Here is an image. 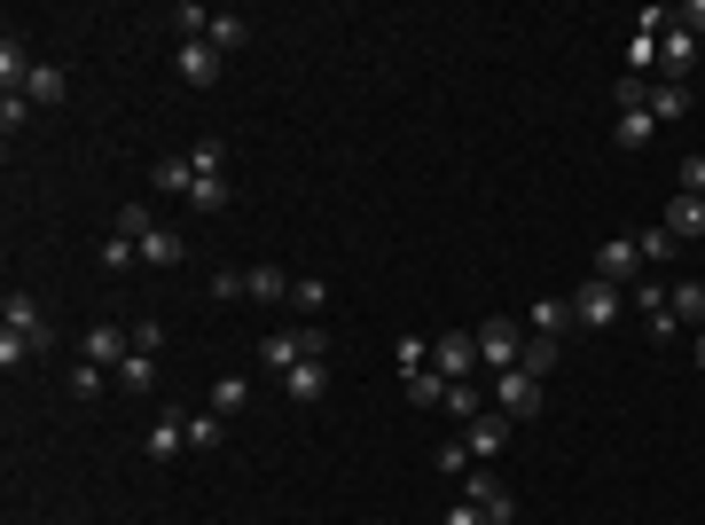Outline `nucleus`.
Here are the masks:
<instances>
[{"instance_id": "obj_1", "label": "nucleus", "mask_w": 705, "mask_h": 525, "mask_svg": "<svg viewBox=\"0 0 705 525\" xmlns=\"http://www.w3.org/2000/svg\"><path fill=\"white\" fill-rule=\"evenodd\" d=\"M620 314H628V291H620V283H596V275H588V283L572 291V329H611Z\"/></svg>"}, {"instance_id": "obj_2", "label": "nucleus", "mask_w": 705, "mask_h": 525, "mask_svg": "<svg viewBox=\"0 0 705 525\" xmlns=\"http://www.w3.org/2000/svg\"><path fill=\"white\" fill-rule=\"evenodd\" d=\"M463 502H471V510H486V525H517V494H509L486 463H471V471H463Z\"/></svg>"}, {"instance_id": "obj_3", "label": "nucleus", "mask_w": 705, "mask_h": 525, "mask_svg": "<svg viewBox=\"0 0 705 525\" xmlns=\"http://www.w3.org/2000/svg\"><path fill=\"white\" fill-rule=\"evenodd\" d=\"M494 400H502V416H509V423H534V416L549 408L541 377H525V369H502V377H494Z\"/></svg>"}, {"instance_id": "obj_4", "label": "nucleus", "mask_w": 705, "mask_h": 525, "mask_svg": "<svg viewBox=\"0 0 705 525\" xmlns=\"http://www.w3.org/2000/svg\"><path fill=\"white\" fill-rule=\"evenodd\" d=\"M267 369H298V361H329V337L322 329H283V337H259Z\"/></svg>"}, {"instance_id": "obj_5", "label": "nucleus", "mask_w": 705, "mask_h": 525, "mask_svg": "<svg viewBox=\"0 0 705 525\" xmlns=\"http://www.w3.org/2000/svg\"><path fill=\"white\" fill-rule=\"evenodd\" d=\"M471 337H478V369H494V377H502V369H517V354H525V337H517V322H509V314H494V322H486V329H471Z\"/></svg>"}, {"instance_id": "obj_6", "label": "nucleus", "mask_w": 705, "mask_h": 525, "mask_svg": "<svg viewBox=\"0 0 705 525\" xmlns=\"http://www.w3.org/2000/svg\"><path fill=\"white\" fill-rule=\"evenodd\" d=\"M0 329H9V337H24V345H32V354H40V345H48V337H55L32 291H9V298H0Z\"/></svg>"}, {"instance_id": "obj_7", "label": "nucleus", "mask_w": 705, "mask_h": 525, "mask_svg": "<svg viewBox=\"0 0 705 525\" xmlns=\"http://www.w3.org/2000/svg\"><path fill=\"white\" fill-rule=\"evenodd\" d=\"M643 275V251H635V235H611V243H596V283H635Z\"/></svg>"}, {"instance_id": "obj_8", "label": "nucleus", "mask_w": 705, "mask_h": 525, "mask_svg": "<svg viewBox=\"0 0 705 525\" xmlns=\"http://www.w3.org/2000/svg\"><path fill=\"white\" fill-rule=\"evenodd\" d=\"M78 354L95 361V369H118V361L134 354V329H118V322H95V329L78 337Z\"/></svg>"}, {"instance_id": "obj_9", "label": "nucleus", "mask_w": 705, "mask_h": 525, "mask_svg": "<svg viewBox=\"0 0 705 525\" xmlns=\"http://www.w3.org/2000/svg\"><path fill=\"white\" fill-rule=\"evenodd\" d=\"M431 369L448 377V385H471V369H478V337H439V345H431Z\"/></svg>"}, {"instance_id": "obj_10", "label": "nucleus", "mask_w": 705, "mask_h": 525, "mask_svg": "<svg viewBox=\"0 0 705 525\" xmlns=\"http://www.w3.org/2000/svg\"><path fill=\"white\" fill-rule=\"evenodd\" d=\"M463 448H471L478 463H486V455H502V448H509V416H502V408L471 416V423H463Z\"/></svg>"}, {"instance_id": "obj_11", "label": "nucleus", "mask_w": 705, "mask_h": 525, "mask_svg": "<svg viewBox=\"0 0 705 525\" xmlns=\"http://www.w3.org/2000/svg\"><path fill=\"white\" fill-rule=\"evenodd\" d=\"M674 243H705V197H682L674 189V204H666V220H659Z\"/></svg>"}, {"instance_id": "obj_12", "label": "nucleus", "mask_w": 705, "mask_h": 525, "mask_svg": "<svg viewBox=\"0 0 705 525\" xmlns=\"http://www.w3.org/2000/svg\"><path fill=\"white\" fill-rule=\"evenodd\" d=\"M181 448H189V416H181V408H165V416L149 423V463H172Z\"/></svg>"}, {"instance_id": "obj_13", "label": "nucleus", "mask_w": 705, "mask_h": 525, "mask_svg": "<svg viewBox=\"0 0 705 525\" xmlns=\"http://www.w3.org/2000/svg\"><path fill=\"white\" fill-rule=\"evenodd\" d=\"M690 63H697V32L666 24V32H659V71H666V78L682 86V71H690Z\"/></svg>"}, {"instance_id": "obj_14", "label": "nucleus", "mask_w": 705, "mask_h": 525, "mask_svg": "<svg viewBox=\"0 0 705 525\" xmlns=\"http://www.w3.org/2000/svg\"><path fill=\"white\" fill-rule=\"evenodd\" d=\"M32 71H40V63H32V55H24V40L9 32V40H0V86H9V95H24Z\"/></svg>"}, {"instance_id": "obj_15", "label": "nucleus", "mask_w": 705, "mask_h": 525, "mask_svg": "<svg viewBox=\"0 0 705 525\" xmlns=\"http://www.w3.org/2000/svg\"><path fill=\"white\" fill-rule=\"evenodd\" d=\"M181 259H189V243L172 235V228H149L141 235V267H181Z\"/></svg>"}, {"instance_id": "obj_16", "label": "nucleus", "mask_w": 705, "mask_h": 525, "mask_svg": "<svg viewBox=\"0 0 705 525\" xmlns=\"http://www.w3.org/2000/svg\"><path fill=\"white\" fill-rule=\"evenodd\" d=\"M181 78H189V86H212V78H220V48L181 40Z\"/></svg>"}, {"instance_id": "obj_17", "label": "nucleus", "mask_w": 705, "mask_h": 525, "mask_svg": "<svg viewBox=\"0 0 705 525\" xmlns=\"http://www.w3.org/2000/svg\"><path fill=\"white\" fill-rule=\"evenodd\" d=\"M674 118H690V86L659 78V86H651V126H674Z\"/></svg>"}, {"instance_id": "obj_18", "label": "nucleus", "mask_w": 705, "mask_h": 525, "mask_svg": "<svg viewBox=\"0 0 705 525\" xmlns=\"http://www.w3.org/2000/svg\"><path fill=\"white\" fill-rule=\"evenodd\" d=\"M149 181H157V197H189V189H197V165H189V149H181V157H165V165L149 172Z\"/></svg>"}, {"instance_id": "obj_19", "label": "nucleus", "mask_w": 705, "mask_h": 525, "mask_svg": "<svg viewBox=\"0 0 705 525\" xmlns=\"http://www.w3.org/2000/svg\"><path fill=\"white\" fill-rule=\"evenodd\" d=\"M235 189H228V172H197V189H189V212H228Z\"/></svg>"}, {"instance_id": "obj_20", "label": "nucleus", "mask_w": 705, "mask_h": 525, "mask_svg": "<svg viewBox=\"0 0 705 525\" xmlns=\"http://www.w3.org/2000/svg\"><path fill=\"white\" fill-rule=\"evenodd\" d=\"M525 322H534V337H565V329H572V298H534V314H525Z\"/></svg>"}, {"instance_id": "obj_21", "label": "nucleus", "mask_w": 705, "mask_h": 525, "mask_svg": "<svg viewBox=\"0 0 705 525\" xmlns=\"http://www.w3.org/2000/svg\"><path fill=\"white\" fill-rule=\"evenodd\" d=\"M243 40H251V24H243L235 9H212V24H204V48H220V55H228V48H243Z\"/></svg>"}, {"instance_id": "obj_22", "label": "nucleus", "mask_w": 705, "mask_h": 525, "mask_svg": "<svg viewBox=\"0 0 705 525\" xmlns=\"http://www.w3.org/2000/svg\"><path fill=\"white\" fill-rule=\"evenodd\" d=\"M111 377H118L126 392H141V400H149V392H157V354H126V361H118Z\"/></svg>"}, {"instance_id": "obj_23", "label": "nucleus", "mask_w": 705, "mask_h": 525, "mask_svg": "<svg viewBox=\"0 0 705 525\" xmlns=\"http://www.w3.org/2000/svg\"><path fill=\"white\" fill-rule=\"evenodd\" d=\"M322 385H329V361H298V369H283V392H291V400H322Z\"/></svg>"}, {"instance_id": "obj_24", "label": "nucleus", "mask_w": 705, "mask_h": 525, "mask_svg": "<svg viewBox=\"0 0 705 525\" xmlns=\"http://www.w3.org/2000/svg\"><path fill=\"white\" fill-rule=\"evenodd\" d=\"M204 408H212V416H243V408H251V377H220Z\"/></svg>"}, {"instance_id": "obj_25", "label": "nucleus", "mask_w": 705, "mask_h": 525, "mask_svg": "<svg viewBox=\"0 0 705 525\" xmlns=\"http://www.w3.org/2000/svg\"><path fill=\"white\" fill-rule=\"evenodd\" d=\"M220 440H228V416H212V408H197V416H189V448H197V455H212Z\"/></svg>"}, {"instance_id": "obj_26", "label": "nucleus", "mask_w": 705, "mask_h": 525, "mask_svg": "<svg viewBox=\"0 0 705 525\" xmlns=\"http://www.w3.org/2000/svg\"><path fill=\"white\" fill-rule=\"evenodd\" d=\"M635 251H643V267H674V259H682V243H674L666 228H643V235H635Z\"/></svg>"}, {"instance_id": "obj_27", "label": "nucleus", "mask_w": 705, "mask_h": 525, "mask_svg": "<svg viewBox=\"0 0 705 525\" xmlns=\"http://www.w3.org/2000/svg\"><path fill=\"white\" fill-rule=\"evenodd\" d=\"M517 369L549 385V369H557V337H525V354H517Z\"/></svg>"}, {"instance_id": "obj_28", "label": "nucleus", "mask_w": 705, "mask_h": 525, "mask_svg": "<svg viewBox=\"0 0 705 525\" xmlns=\"http://www.w3.org/2000/svg\"><path fill=\"white\" fill-rule=\"evenodd\" d=\"M666 306H674V322H697V329H705V283H674Z\"/></svg>"}, {"instance_id": "obj_29", "label": "nucleus", "mask_w": 705, "mask_h": 525, "mask_svg": "<svg viewBox=\"0 0 705 525\" xmlns=\"http://www.w3.org/2000/svg\"><path fill=\"white\" fill-rule=\"evenodd\" d=\"M24 95H32L40 111H55V103L71 95V86H63V71H55V63H40V71H32V86H24Z\"/></svg>"}, {"instance_id": "obj_30", "label": "nucleus", "mask_w": 705, "mask_h": 525, "mask_svg": "<svg viewBox=\"0 0 705 525\" xmlns=\"http://www.w3.org/2000/svg\"><path fill=\"white\" fill-rule=\"evenodd\" d=\"M243 275H251V298H259V306L291 298V275H283V267H243Z\"/></svg>"}, {"instance_id": "obj_31", "label": "nucleus", "mask_w": 705, "mask_h": 525, "mask_svg": "<svg viewBox=\"0 0 705 525\" xmlns=\"http://www.w3.org/2000/svg\"><path fill=\"white\" fill-rule=\"evenodd\" d=\"M408 400H415V408H448V377H439V369H415V377H408Z\"/></svg>"}, {"instance_id": "obj_32", "label": "nucleus", "mask_w": 705, "mask_h": 525, "mask_svg": "<svg viewBox=\"0 0 705 525\" xmlns=\"http://www.w3.org/2000/svg\"><path fill=\"white\" fill-rule=\"evenodd\" d=\"M659 126H651V111H620V126H611V141H620V149H643Z\"/></svg>"}, {"instance_id": "obj_33", "label": "nucleus", "mask_w": 705, "mask_h": 525, "mask_svg": "<svg viewBox=\"0 0 705 525\" xmlns=\"http://www.w3.org/2000/svg\"><path fill=\"white\" fill-rule=\"evenodd\" d=\"M659 71V32H635L628 40V78H651Z\"/></svg>"}, {"instance_id": "obj_34", "label": "nucleus", "mask_w": 705, "mask_h": 525, "mask_svg": "<svg viewBox=\"0 0 705 525\" xmlns=\"http://www.w3.org/2000/svg\"><path fill=\"white\" fill-rule=\"evenodd\" d=\"M486 400H494V392H478V385H448V416H455V423L486 416Z\"/></svg>"}, {"instance_id": "obj_35", "label": "nucleus", "mask_w": 705, "mask_h": 525, "mask_svg": "<svg viewBox=\"0 0 705 525\" xmlns=\"http://www.w3.org/2000/svg\"><path fill=\"white\" fill-rule=\"evenodd\" d=\"M134 259H141V243H126V235L111 228V243H103V267H111V275H126V267H134Z\"/></svg>"}, {"instance_id": "obj_36", "label": "nucleus", "mask_w": 705, "mask_h": 525, "mask_svg": "<svg viewBox=\"0 0 705 525\" xmlns=\"http://www.w3.org/2000/svg\"><path fill=\"white\" fill-rule=\"evenodd\" d=\"M611 103H620V111H651V78H620V86H611Z\"/></svg>"}, {"instance_id": "obj_37", "label": "nucleus", "mask_w": 705, "mask_h": 525, "mask_svg": "<svg viewBox=\"0 0 705 525\" xmlns=\"http://www.w3.org/2000/svg\"><path fill=\"white\" fill-rule=\"evenodd\" d=\"M189 165H197V172H228V141H212V134H204V141L189 149Z\"/></svg>"}, {"instance_id": "obj_38", "label": "nucleus", "mask_w": 705, "mask_h": 525, "mask_svg": "<svg viewBox=\"0 0 705 525\" xmlns=\"http://www.w3.org/2000/svg\"><path fill=\"white\" fill-rule=\"evenodd\" d=\"M40 103L32 95H0V126H9V134H24V118H32Z\"/></svg>"}, {"instance_id": "obj_39", "label": "nucleus", "mask_w": 705, "mask_h": 525, "mask_svg": "<svg viewBox=\"0 0 705 525\" xmlns=\"http://www.w3.org/2000/svg\"><path fill=\"white\" fill-rule=\"evenodd\" d=\"M415 369H431V337H400V377H415Z\"/></svg>"}, {"instance_id": "obj_40", "label": "nucleus", "mask_w": 705, "mask_h": 525, "mask_svg": "<svg viewBox=\"0 0 705 525\" xmlns=\"http://www.w3.org/2000/svg\"><path fill=\"white\" fill-rule=\"evenodd\" d=\"M431 463H439V471H448V479H463V471H471V463H478V455H471V448H463V440H448V448H439V455H431Z\"/></svg>"}, {"instance_id": "obj_41", "label": "nucleus", "mask_w": 705, "mask_h": 525, "mask_svg": "<svg viewBox=\"0 0 705 525\" xmlns=\"http://www.w3.org/2000/svg\"><path fill=\"white\" fill-rule=\"evenodd\" d=\"M291 298H298L306 314H322V306H329V283H314V275H298V283H291Z\"/></svg>"}, {"instance_id": "obj_42", "label": "nucleus", "mask_w": 705, "mask_h": 525, "mask_svg": "<svg viewBox=\"0 0 705 525\" xmlns=\"http://www.w3.org/2000/svg\"><path fill=\"white\" fill-rule=\"evenodd\" d=\"M149 228H157V220H149V212H141V204H126V212H118V235H126V243H141V235H149Z\"/></svg>"}, {"instance_id": "obj_43", "label": "nucleus", "mask_w": 705, "mask_h": 525, "mask_svg": "<svg viewBox=\"0 0 705 525\" xmlns=\"http://www.w3.org/2000/svg\"><path fill=\"white\" fill-rule=\"evenodd\" d=\"M204 291H212V298H251V275H243V267H235V275H212V283H204Z\"/></svg>"}, {"instance_id": "obj_44", "label": "nucleus", "mask_w": 705, "mask_h": 525, "mask_svg": "<svg viewBox=\"0 0 705 525\" xmlns=\"http://www.w3.org/2000/svg\"><path fill=\"white\" fill-rule=\"evenodd\" d=\"M71 385H78V400H95V392L111 385V369H95V361H78V377H71Z\"/></svg>"}, {"instance_id": "obj_45", "label": "nucleus", "mask_w": 705, "mask_h": 525, "mask_svg": "<svg viewBox=\"0 0 705 525\" xmlns=\"http://www.w3.org/2000/svg\"><path fill=\"white\" fill-rule=\"evenodd\" d=\"M172 24H181L189 40H204V24H212V9H197V0H181V17H172Z\"/></svg>"}, {"instance_id": "obj_46", "label": "nucleus", "mask_w": 705, "mask_h": 525, "mask_svg": "<svg viewBox=\"0 0 705 525\" xmlns=\"http://www.w3.org/2000/svg\"><path fill=\"white\" fill-rule=\"evenodd\" d=\"M32 361V345L24 337H9V329H0V369H24Z\"/></svg>"}, {"instance_id": "obj_47", "label": "nucleus", "mask_w": 705, "mask_h": 525, "mask_svg": "<svg viewBox=\"0 0 705 525\" xmlns=\"http://www.w3.org/2000/svg\"><path fill=\"white\" fill-rule=\"evenodd\" d=\"M635 314H643V322L666 314V291H659V283H635Z\"/></svg>"}, {"instance_id": "obj_48", "label": "nucleus", "mask_w": 705, "mask_h": 525, "mask_svg": "<svg viewBox=\"0 0 705 525\" xmlns=\"http://www.w3.org/2000/svg\"><path fill=\"white\" fill-rule=\"evenodd\" d=\"M643 329H651V345H674V337H682V322H674V306H666V314H651Z\"/></svg>"}, {"instance_id": "obj_49", "label": "nucleus", "mask_w": 705, "mask_h": 525, "mask_svg": "<svg viewBox=\"0 0 705 525\" xmlns=\"http://www.w3.org/2000/svg\"><path fill=\"white\" fill-rule=\"evenodd\" d=\"M682 197H705V157H682Z\"/></svg>"}, {"instance_id": "obj_50", "label": "nucleus", "mask_w": 705, "mask_h": 525, "mask_svg": "<svg viewBox=\"0 0 705 525\" xmlns=\"http://www.w3.org/2000/svg\"><path fill=\"white\" fill-rule=\"evenodd\" d=\"M448 525H486V510H471V502H455V510H448Z\"/></svg>"}, {"instance_id": "obj_51", "label": "nucleus", "mask_w": 705, "mask_h": 525, "mask_svg": "<svg viewBox=\"0 0 705 525\" xmlns=\"http://www.w3.org/2000/svg\"><path fill=\"white\" fill-rule=\"evenodd\" d=\"M697 369H705V329H697Z\"/></svg>"}, {"instance_id": "obj_52", "label": "nucleus", "mask_w": 705, "mask_h": 525, "mask_svg": "<svg viewBox=\"0 0 705 525\" xmlns=\"http://www.w3.org/2000/svg\"><path fill=\"white\" fill-rule=\"evenodd\" d=\"M697 63H705V40H697Z\"/></svg>"}, {"instance_id": "obj_53", "label": "nucleus", "mask_w": 705, "mask_h": 525, "mask_svg": "<svg viewBox=\"0 0 705 525\" xmlns=\"http://www.w3.org/2000/svg\"><path fill=\"white\" fill-rule=\"evenodd\" d=\"M697 251H705V243H697Z\"/></svg>"}]
</instances>
